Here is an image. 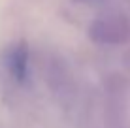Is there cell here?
I'll list each match as a JSON object with an SVG mask.
<instances>
[{
    "mask_svg": "<svg viewBox=\"0 0 130 128\" xmlns=\"http://www.w3.org/2000/svg\"><path fill=\"white\" fill-rule=\"evenodd\" d=\"M91 36L104 43H117L124 42V28L119 21H100L91 26Z\"/></svg>",
    "mask_w": 130,
    "mask_h": 128,
    "instance_id": "6da1fadb",
    "label": "cell"
},
{
    "mask_svg": "<svg viewBox=\"0 0 130 128\" xmlns=\"http://www.w3.org/2000/svg\"><path fill=\"white\" fill-rule=\"evenodd\" d=\"M8 70L15 81L23 83L28 72V49L25 43H17L8 55Z\"/></svg>",
    "mask_w": 130,
    "mask_h": 128,
    "instance_id": "7a4b0ae2",
    "label": "cell"
}]
</instances>
